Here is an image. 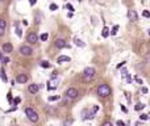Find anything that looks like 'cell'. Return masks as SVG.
Returning <instances> with one entry per match:
<instances>
[{
    "instance_id": "cell-33",
    "label": "cell",
    "mask_w": 150,
    "mask_h": 126,
    "mask_svg": "<svg viewBox=\"0 0 150 126\" xmlns=\"http://www.w3.org/2000/svg\"><path fill=\"white\" fill-rule=\"evenodd\" d=\"M20 101H21V98H20V97H16V98L13 100V103H15V104H19Z\"/></svg>"
},
{
    "instance_id": "cell-4",
    "label": "cell",
    "mask_w": 150,
    "mask_h": 126,
    "mask_svg": "<svg viewBox=\"0 0 150 126\" xmlns=\"http://www.w3.org/2000/svg\"><path fill=\"white\" fill-rule=\"evenodd\" d=\"M66 97L67 98H71V100H74V98H77L78 96H79V92H78L77 88H68L67 91H66Z\"/></svg>"
},
{
    "instance_id": "cell-45",
    "label": "cell",
    "mask_w": 150,
    "mask_h": 126,
    "mask_svg": "<svg viewBox=\"0 0 150 126\" xmlns=\"http://www.w3.org/2000/svg\"><path fill=\"white\" fill-rule=\"evenodd\" d=\"M78 1H82V0H78Z\"/></svg>"
},
{
    "instance_id": "cell-42",
    "label": "cell",
    "mask_w": 150,
    "mask_h": 126,
    "mask_svg": "<svg viewBox=\"0 0 150 126\" xmlns=\"http://www.w3.org/2000/svg\"><path fill=\"white\" fill-rule=\"evenodd\" d=\"M3 58V54H1V51H0V59Z\"/></svg>"
},
{
    "instance_id": "cell-22",
    "label": "cell",
    "mask_w": 150,
    "mask_h": 126,
    "mask_svg": "<svg viewBox=\"0 0 150 126\" xmlns=\"http://www.w3.org/2000/svg\"><path fill=\"white\" fill-rule=\"evenodd\" d=\"M16 34H17L19 37H21V36H23V30H21V29L19 28L17 25H16Z\"/></svg>"
},
{
    "instance_id": "cell-14",
    "label": "cell",
    "mask_w": 150,
    "mask_h": 126,
    "mask_svg": "<svg viewBox=\"0 0 150 126\" xmlns=\"http://www.w3.org/2000/svg\"><path fill=\"white\" fill-rule=\"evenodd\" d=\"M74 42H75V45L78 46V47H84V42L82 41V39H79V38H74Z\"/></svg>"
},
{
    "instance_id": "cell-24",
    "label": "cell",
    "mask_w": 150,
    "mask_h": 126,
    "mask_svg": "<svg viewBox=\"0 0 150 126\" xmlns=\"http://www.w3.org/2000/svg\"><path fill=\"white\" fill-rule=\"evenodd\" d=\"M48 33H44V34H41V37H40V38H41V41H46V39H48Z\"/></svg>"
},
{
    "instance_id": "cell-34",
    "label": "cell",
    "mask_w": 150,
    "mask_h": 126,
    "mask_svg": "<svg viewBox=\"0 0 150 126\" xmlns=\"http://www.w3.org/2000/svg\"><path fill=\"white\" fill-rule=\"evenodd\" d=\"M7 98H8V101H9V103H12V95H11V92L8 93V96H7Z\"/></svg>"
},
{
    "instance_id": "cell-37",
    "label": "cell",
    "mask_w": 150,
    "mask_h": 126,
    "mask_svg": "<svg viewBox=\"0 0 150 126\" xmlns=\"http://www.w3.org/2000/svg\"><path fill=\"white\" fill-rule=\"evenodd\" d=\"M147 92H149V89L146 87H142V93H147Z\"/></svg>"
},
{
    "instance_id": "cell-43",
    "label": "cell",
    "mask_w": 150,
    "mask_h": 126,
    "mask_svg": "<svg viewBox=\"0 0 150 126\" xmlns=\"http://www.w3.org/2000/svg\"><path fill=\"white\" fill-rule=\"evenodd\" d=\"M147 33H149V36H150V29H149V30H147Z\"/></svg>"
},
{
    "instance_id": "cell-21",
    "label": "cell",
    "mask_w": 150,
    "mask_h": 126,
    "mask_svg": "<svg viewBox=\"0 0 150 126\" xmlns=\"http://www.w3.org/2000/svg\"><path fill=\"white\" fill-rule=\"evenodd\" d=\"M49 8H50V11H57V9H58V5H57V4H54V3H51Z\"/></svg>"
},
{
    "instance_id": "cell-23",
    "label": "cell",
    "mask_w": 150,
    "mask_h": 126,
    "mask_svg": "<svg viewBox=\"0 0 150 126\" xmlns=\"http://www.w3.org/2000/svg\"><path fill=\"white\" fill-rule=\"evenodd\" d=\"M57 100H59V96H50L49 97V101H57Z\"/></svg>"
},
{
    "instance_id": "cell-25",
    "label": "cell",
    "mask_w": 150,
    "mask_h": 126,
    "mask_svg": "<svg viewBox=\"0 0 150 126\" xmlns=\"http://www.w3.org/2000/svg\"><path fill=\"white\" fill-rule=\"evenodd\" d=\"M142 16L146 17V19H149V17H150V12L149 11H144V12H142Z\"/></svg>"
},
{
    "instance_id": "cell-30",
    "label": "cell",
    "mask_w": 150,
    "mask_h": 126,
    "mask_svg": "<svg viewBox=\"0 0 150 126\" xmlns=\"http://www.w3.org/2000/svg\"><path fill=\"white\" fill-rule=\"evenodd\" d=\"M146 62L150 63V51H147V54H146Z\"/></svg>"
},
{
    "instance_id": "cell-36",
    "label": "cell",
    "mask_w": 150,
    "mask_h": 126,
    "mask_svg": "<svg viewBox=\"0 0 150 126\" xmlns=\"http://www.w3.org/2000/svg\"><path fill=\"white\" fill-rule=\"evenodd\" d=\"M126 80H128V83H132V76H130V75H126Z\"/></svg>"
},
{
    "instance_id": "cell-18",
    "label": "cell",
    "mask_w": 150,
    "mask_h": 126,
    "mask_svg": "<svg viewBox=\"0 0 150 126\" xmlns=\"http://www.w3.org/2000/svg\"><path fill=\"white\" fill-rule=\"evenodd\" d=\"M144 108H145V105H144V104L138 103V104H137V105H136V107H134V109H136L137 112H140V110H142V109H144Z\"/></svg>"
},
{
    "instance_id": "cell-40",
    "label": "cell",
    "mask_w": 150,
    "mask_h": 126,
    "mask_svg": "<svg viewBox=\"0 0 150 126\" xmlns=\"http://www.w3.org/2000/svg\"><path fill=\"white\" fill-rule=\"evenodd\" d=\"M4 30H5V29H0V37L4 36Z\"/></svg>"
},
{
    "instance_id": "cell-2",
    "label": "cell",
    "mask_w": 150,
    "mask_h": 126,
    "mask_svg": "<svg viewBox=\"0 0 150 126\" xmlns=\"http://www.w3.org/2000/svg\"><path fill=\"white\" fill-rule=\"evenodd\" d=\"M111 87L108 85V84H100L99 88H97V95L100 96V97H108V96L111 95Z\"/></svg>"
},
{
    "instance_id": "cell-35",
    "label": "cell",
    "mask_w": 150,
    "mask_h": 126,
    "mask_svg": "<svg viewBox=\"0 0 150 126\" xmlns=\"http://www.w3.org/2000/svg\"><path fill=\"white\" fill-rule=\"evenodd\" d=\"M136 81H137V83H138V84H144V83H142V80H141V79L138 78V76H136Z\"/></svg>"
},
{
    "instance_id": "cell-17",
    "label": "cell",
    "mask_w": 150,
    "mask_h": 126,
    "mask_svg": "<svg viewBox=\"0 0 150 126\" xmlns=\"http://www.w3.org/2000/svg\"><path fill=\"white\" fill-rule=\"evenodd\" d=\"M117 30H119V25H115L113 28H112V30L109 32V34H112V36H116V34H117Z\"/></svg>"
},
{
    "instance_id": "cell-9",
    "label": "cell",
    "mask_w": 150,
    "mask_h": 126,
    "mask_svg": "<svg viewBox=\"0 0 150 126\" xmlns=\"http://www.w3.org/2000/svg\"><path fill=\"white\" fill-rule=\"evenodd\" d=\"M17 83H20V84H24L28 81V75H25V74H20V75H17L16 78Z\"/></svg>"
},
{
    "instance_id": "cell-41",
    "label": "cell",
    "mask_w": 150,
    "mask_h": 126,
    "mask_svg": "<svg viewBox=\"0 0 150 126\" xmlns=\"http://www.w3.org/2000/svg\"><path fill=\"white\" fill-rule=\"evenodd\" d=\"M121 110H122V112H126V108H125L124 105H121Z\"/></svg>"
},
{
    "instance_id": "cell-12",
    "label": "cell",
    "mask_w": 150,
    "mask_h": 126,
    "mask_svg": "<svg viewBox=\"0 0 150 126\" xmlns=\"http://www.w3.org/2000/svg\"><path fill=\"white\" fill-rule=\"evenodd\" d=\"M38 89H40V85H38V84H30V85L28 87V91L30 93H37Z\"/></svg>"
},
{
    "instance_id": "cell-7",
    "label": "cell",
    "mask_w": 150,
    "mask_h": 126,
    "mask_svg": "<svg viewBox=\"0 0 150 126\" xmlns=\"http://www.w3.org/2000/svg\"><path fill=\"white\" fill-rule=\"evenodd\" d=\"M55 47H58V49H63V47H70V46L66 43V41L65 39H62V38H58V39H55Z\"/></svg>"
},
{
    "instance_id": "cell-26",
    "label": "cell",
    "mask_w": 150,
    "mask_h": 126,
    "mask_svg": "<svg viewBox=\"0 0 150 126\" xmlns=\"http://www.w3.org/2000/svg\"><path fill=\"white\" fill-rule=\"evenodd\" d=\"M66 8H67V9H68V11H70V12H71V13H73V12H74V7H73V5H71V4H66Z\"/></svg>"
},
{
    "instance_id": "cell-19",
    "label": "cell",
    "mask_w": 150,
    "mask_h": 126,
    "mask_svg": "<svg viewBox=\"0 0 150 126\" xmlns=\"http://www.w3.org/2000/svg\"><path fill=\"white\" fill-rule=\"evenodd\" d=\"M41 67H44V68H49V67H50V63H49L48 61H42V62H41Z\"/></svg>"
},
{
    "instance_id": "cell-29",
    "label": "cell",
    "mask_w": 150,
    "mask_h": 126,
    "mask_svg": "<svg viewBox=\"0 0 150 126\" xmlns=\"http://www.w3.org/2000/svg\"><path fill=\"white\" fill-rule=\"evenodd\" d=\"M116 125H117V126H125V122H122V121H117Z\"/></svg>"
},
{
    "instance_id": "cell-20",
    "label": "cell",
    "mask_w": 150,
    "mask_h": 126,
    "mask_svg": "<svg viewBox=\"0 0 150 126\" xmlns=\"http://www.w3.org/2000/svg\"><path fill=\"white\" fill-rule=\"evenodd\" d=\"M5 26H7V23H5V20L0 19V29H5Z\"/></svg>"
},
{
    "instance_id": "cell-15",
    "label": "cell",
    "mask_w": 150,
    "mask_h": 126,
    "mask_svg": "<svg viewBox=\"0 0 150 126\" xmlns=\"http://www.w3.org/2000/svg\"><path fill=\"white\" fill-rule=\"evenodd\" d=\"M0 78H1V80H3L4 83H7V81H8V79H7V75H5V71H4V68H0Z\"/></svg>"
},
{
    "instance_id": "cell-1",
    "label": "cell",
    "mask_w": 150,
    "mask_h": 126,
    "mask_svg": "<svg viewBox=\"0 0 150 126\" xmlns=\"http://www.w3.org/2000/svg\"><path fill=\"white\" fill-rule=\"evenodd\" d=\"M95 74H96V71H95V68L93 67H86L84 71H83V80L84 81H91L93 78H95Z\"/></svg>"
},
{
    "instance_id": "cell-32",
    "label": "cell",
    "mask_w": 150,
    "mask_h": 126,
    "mask_svg": "<svg viewBox=\"0 0 150 126\" xmlns=\"http://www.w3.org/2000/svg\"><path fill=\"white\" fill-rule=\"evenodd\" d=\"M103 126H113V125H112V123H111L109 121H105V122L103 123Z\"/></svg>"
},
{
    "instance_id": "cell-3",
    "label": "cell",
    "mask_w": 150,
    "mask_h": 126,
    "mask_svg": "<svg viewBox=\"0 0 150 126\" xmlns=\"http://www.w3.org/2000/svg\"><path fill=\"white\" fill-rule=\"evenodd\" d=\"M25 114H26V117H28L32 122H37V121L40 120V117H38L37 112L34 109H32V108H26V109H25Z\"/></svg>"
},
{
    "instance_id": "cell-10",
    "label": "cell",
    "mask_w": 150,
    "mask_h": 126,
    "mask_svg": "<svg viewBox=\"0 0 150 126\" xmlns=\"http://www.w3.org/2000/svg\"><path fill=\"white\" fill-rule=\"evenodd\" d=\"M93 117H95V112H93V110H91L90 113H88L87 110L83 112V120H92Z\"/></svg>"
},
{
    "instance_id": "cell-31",
    "label": "cell",
    "mask_w": 150,
    "mask_h": 126,
    "mask_svg": "<svg viewBox=\"0 0 150 126\" xmlns=\"http://www.w3.org/2000/svg\"><path fill=\"white\" fill-rule=\"evenodd\" d=\"M121 74H122L124 76H126V75H128V71H126V68H122V70H121Z\"/></svg>"
},
{
    "instance_id": "cell-38",
    "label": "cell",
    "mask_w": 150,
    "mask_h": 126,
    "mask_svg": "<svg viewBox=\"0 0 150 126\" xmlns=\"http://www.w3.org/2000/svg\"><path fill=\"white\" fill-rule=\"evenodd\" d=\"M125 63H126V62H121V63H120V65H119V66H117V68H121V67H122V66H124V65H125Z\"/></svg>"
},
{
    "instance_id": "cell-8",
    "label": "cell",
    "mask_w": 150,
    "mask_h": 126,
    "mask_svg": "<svg viewBox=\"0 0 150 126\" xmlns=\"http://www.w3.org/2000/svg\"><path fill=\"white\" fill-rule=\"evenodd\" d=\"M26 39H28L29 43H37V39H38V37H37L36 33H29L28 37H26Z\"/></svg>"
},
{
    "instance_id": "cell-44",
    "label": "cell",
    "mask_w": 150,
    "mask_h": 126,
    "mask_svg": "<svg viewBox=\"0 0 150 126\" xmlns=\"http://www.w3.org/2000/svg\"><path fill=\"white\" fill-rule=\"evenodd\" d=\"M0 1H7V0H0Z\"/></svg>"
},
{
    "instance_id": "cell-6",
    "label": "cell",
    "mask_w": 150,
    "mask_h": 126,
    "mask_svg": "<svg viewBox=\"0 0 150 126\" xmlns=\"http://www.w3.org/2000/svg\"><path fill=\"white\" fill-rule=\"evenodd\" d=\"M128 19H129L132 23H136L137 20H138V14H137V12L134 11V9H129V11H128Z\"/></svg>"
},
{
    "instance_id": "cell-28",
    "label": "cell",
    "mask_w": 150,
    "mask_h": 126,
    "mask_svg": "<svg viewBox=\"0 0 150 126\" xmlns=\"http://www.w3.org/2000/svg\"><path fill=\"white\" fill-rule=\"evenodd\" d=\"M140 120H147V114H141V116H140Z\"/></svg>"
},
{
    "instance_id": "cell-5",
    "label": "cell",
    "mask_w": 150,
    "mask_h": 126,
    "mask_svg": "<svg viewBox=\"0 0 150 126\" xmlns=\"http://www.w3.org/2000/svg\"><path fill=\"white\" fill-rule=\"evenodd\" d=\"M20 53L23 54L24 56H30L32 54H33V49H32L30 46L24 45V46H21V47H20Z\"/></svg>"
},
{
    "instance_id": "cell-16",
    "label": "cell",
    "mask_w": 150,
    "mask_h": 126,
    "mask_svg": "<svg viewBox=\"0 0 150 126\" xmlns=\"http://www.w3.org/2000/svg\"><path fill=\"white\" fill-rule=\"evenodd\" d=\"M102 36L104 37V38H107L108 36H109V28H107V26H104L102 30Z\"/></svg>"
},
{
    "instance_id": "cell-39",
    "label": "cell",
    "mask_w": 150,
    "mask_h": 126,
    "mask_svg": "<svg viewBox=\"0 0 150 126\" xmlns=\"http://www.w3.org/2000/svg\"><path fill=\"white\" fill-rule=\"evenodd\" d=\"M36 1H37V0H29V3H30V5H34V4H36Z\"/></svg>"
},
{
    "instance_id": "cell-11",
    "label": "cell",
    "mask_w": 150,
    "mask_h": 126,
    "mask_svg": "<svg viewBox=\"0 0 150 126\" xmlns=\"http://www.w3.org/2000/svg\"><path fill=\"white\" fill-rule=\"evenodd\" d=\"M12 50H13V46H12V43L5 42V43L3 45V51H4V53H12Z\"/></svg>"
},
{
    "instance_id": "cell-13",
    "label": "cell",
    "mask_w": 150,
    "mask_h": 126,
    "mask_svg": "<svg viewBox=\"0 0 150 126\" xmlns=\"http://www.w3.org/2000/svg\"><path fill=\"white\" fill-rule=\"evenodd\" d=\"M70 61H71L70 56H66V55H61V56H58V59H57L58 63H62V62H70Z\"/></svg>"
},
{
    "instance_id": "cell-27",
    "label": "cell",
    "mask_w": 150,
    "mask_h": 126,
    "mask_svg": "<svg viewBox=\"0 0 150 126\" xmlns=\"http://www.w3.org/2000/svg\"><path fill=\"white\" fill-rule=\"evenodd\" d=\"M1 62L7 65V63H9V58H8V56H3V58H1Z\"/></svg>"
}]
</instances>
